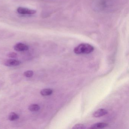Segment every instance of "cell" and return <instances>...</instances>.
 <instances>
[{"instance_id":"5b68a950","label":"cell","mask_w":129,"mask_h":129,"mask_svg":"<svg viewBox=\"0 0 129 129\" xmlns=\"http://www.w3.org/2000/svg\"><path fill=\"white\" fill-rule=\"evenodd\" d=\"M14 50L18 51H23L29 50V47L27 45L22 43H17L14 46Z\"/></svg>"},{"instance_id":"4fadbf2b","label":"cell","mask_w":129,"mask_h":129,"mask_svg":"<svg viewBox=\"0 0 129 129\" xmlns=\"http://www.w3.org/2000/svg\"><path fill=\"white\" fill-rule=\"evenodd\" d=\"M8 56L9 57L11 58H16L18 57V55L16 53L12 52L9 53L8 54Z\"/></svg>"},{"instance_id":"6da1fadb","label":"cell","mask_w":129,"mask_h":129,"mask_svg":"<svg viewBox=\"0 0 129 129\" xmlns=\"http://www.w3.org/2000/svg\"><path fill=\"white\" fill-rule=\"evenodd\" d=\"M93 8L99 12H109L114 10L116 6L115 0H95Z\"/></svg>"},{"instance_id":"277c9868","label":"cell","mask_w":129,"mask_h":129,"mask_svg":"<svg viewBox=\"0 0 129 129\" xmlns=\"http://www.w3.org/2000/svg\"><path fill=\"white\" fill-rule=\"evenodd\" d=\"M21 62L19 60L14 59H8L5 60L3 64L8 67H14L20 65Z\"/></svg>"},{"instance_id":"30bf717a","label":"cell","mask_w":129,"mask_h":129,"mask_svg":"<svg viewBox=\"0 0 129 129\" xmlns=\"http://www.w3.org/2000/svg\"><path fill=\"white\" fill-rule=\"evenodd\" d=\"M19 118V116L15 112H11L9 115V119L11 121L15 120Z\"/></svg>"},{"instance_id":"8fae6325","label":"cell","mask_w":129,"mask_h":129,"mask_svg":"<svg viewBox=\"0 0 129 129\" xmlns=\"http://www.w3.org/2000/svg\"><path fill=\"white\" fill-rule=\"evenodd\" d=\"M24 76L26 77L30 78L33 75V72L32 70H29L27 71H25L24 73Z\"/></svg>"},{"instance_id":"52a82bcc","label":"cell","mask_w":129,"mask_h":129,"mask_svg":"<svg viewBox=\"0 0 129 129\" xmlns=\"http://www.w3.org/2000/svg\"><path fill=\"white\" fill-rule=\"evenodd\" d=\"M108 126V124L106 123H97L92 125L89 128L90 129H101L106 127Z\"/></svg>"},{"instance_id":"8992f818","label":"cell","mask_w":129,"mask_h":129,"mask_svg":"<svg viewBox=\"0 0 129 129\" xmlns=\"http://www.w3.org/2000/svg\"><path fill=\"white\" fill-rule=\"evenodd\" d=\"M108 111L104 109H100L95 112L93 116L95 117H99L105 116L108 114Z\"/></svg>"},{"instance_id":"7a4b0ae2","label":"cell","mask_w":129,"mask_h":129,"mask_svg":"<svg viewBox=\"0 0 129 129\" xmlns=\"http://www.w3.org/2000/svg\"><path fill=\"white\" fill-rule=\"evenodd\" d=\"M94 48L93 46L88 43H82L76 47L74 49V52L77 55L89 54L93 52Z\"/></svg>"},{"instance_id":"7c38bea8","label":"cell","mask_w":129,"mask_h":129,"mask_svg":"<svg viewBox=\"0 0 129 129\" xmlns=\"http://www.w3.org/2000/svg\"><path fill=\"white\" fill-rule=\"evenodd\" d=\"M73 129H86V126L82 124H78L75 125L74 126H73L72 128Z\"/></svg>"},{"instance_id":"ba28073f","label":"cell","mask_w":129,"mask_h":129,"mask_svg":"<svg viewBox=\"0 0 129 129\" xmlns=\"http://www.w3.org/2000/svg\"><path fill=\"white\" fill-rule=\"evenodd\" d=\"M52 90L50 89H44L42 90L40 92V94L42 96H49L51 95L52 94Z\"/></svg>"},{"instance_id":"9c48e42d","label":"cell","mask_w":129,"mask_h":129,"mask_svg":"<svg viewBox=\"0 0 129 129\" xmlns=\"http://www.w3.org/2000/svg\"><path fill=\"white\" fill-rule=\"evenodd\" d=\"M28 109L31 111L36 112L38 111L40 109V107L37 104H33L30 105L29 106Z\"/></svg>"},{"instance_id":"3957f363","label":"cell","mask_w":129,"mask_h":129,"mask_svg":"<svg viewBox=\"0 0 129 129\" xmlns=\"http://www.w3.org/2000/svg\"><path fill=\"white\" fill-rule=\"evenodd\" d=\"M17 12L22 15H31L36 13V11L33 10L29 9L27 8L20 7L17 10Z\"/></svg>"}]
</instances>
